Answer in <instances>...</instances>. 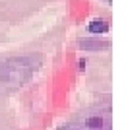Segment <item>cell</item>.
I'll list each match as a JSON object with an SVG mask.
<instances>
[{
	"label": "cell",
	"instance_id": "cell-3",
	"mask_svg": "<svg viewBox=\"0 0 126 130\" xmlns=\"http://www.w3.org/2000/svg\"><path fill=\"white\" fill-rule=\"evenodd\" d=\"M80 47L82 49H107L109 47V41H101V39H82L80 41Z\"/></svg>",
	"mask_w": 126,
	"mask_h": 130
},
{
	"label": "cell",
	"instance_id": "cell-1",
	"mask_svg": "<svg viewBox=\"0 0 126 130\" xmlns=\"http://www.w3.org/2000/svg\"><path fill=\"white\" fill-rule=\"evenodd\" d=\"M41 54H20L6 58L0 64V87L12 91L27 84L35 70L41 66Z\"/></svg>",
	"mask_w": 126,
	"mask_h": 130
},
{
	"label": "cell",
	"instance_id": "cell-2",
	"mask_svg": "<svg viewBox=\"0 0 126 130\" xmlns=\"http://www.w3.org/2000/svg\"><path fill=\"white\" fill-rule=\"evenodd\" d=\"M58 130H113V119L109 109H91L78 119L62 124Z\"/></svg>",
	"mask_w": 126,
	"mask_h": 130
},
{
	"label": "cell",
	"instance_id": "cell-4",
	"mask_svg": "<svg viewBox=\"0 0 126 130\" xmlns=\"http://www.w3.org/2000/svg\"><path fill=\"white\" fill-rule=\"evenodd\" d=\"M107 29H109V23L105 20H91L87 25V31H91V33H105Z\"/></svg>",
	"mask_w": 126,
	"mask_h": 130
}]
</instances>
